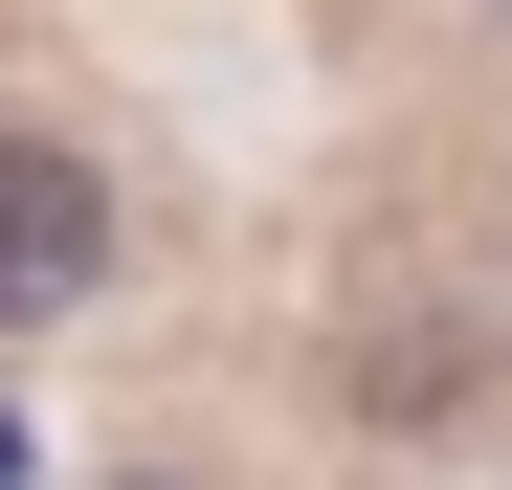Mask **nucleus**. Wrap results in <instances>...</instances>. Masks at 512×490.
Returning <instances> with one entry per match:
<instances>
[{"instance_id":"f257e3e1","label":"nucleus","mask_w":512,"mask_h":490,"mask_svg":"<svg viewBox=\"0 0 512 490\" xmlns=\"http://www.w3.org/2000/svg\"><path fill=\"white\" fill-rule=\"evenodd\" d=\"M134 268V201H112V156H67V134H0V335H67Z\"/></svg>"},{"instance_id":"f03ea898","label":"nucleus","mask_w":512,"mask_h":490,"mask_svg":"<svg viewBox=\"0 0 512 490\" xmlns=\"http://www.w3.org/2000/svg\"><path fill=\"white\" fill-rule=\"evenodd\" d=\"M490 23H512V0H490Z\"/></svg>"}]
</instances>
